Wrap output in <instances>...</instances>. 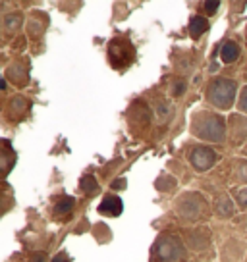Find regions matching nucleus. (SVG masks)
Wrapping results in <instances>:
<instances>
[{"label":"nucleus","instance_id":"obj_5","mask_svg":"<svg viewBox=\"0 0 247 262\" xmlns=\"http://www.w3.org/2000/svg\"><path fill=\"white\" fill-rule=\"evenodd\" d=\"M220 160V155L211 147H193L190 152V164L197 172H209L214 164Z\"/></svg>","mask_w":247,"mask_h":262},{"label":"nucleus","instance_id":"obj_11","mask_svg":"<svg viewBox=\"0 0 247 262\" xmlns=\"http://www.w3.org/2000/svg\"><path fill=\"white\" fill-rule=\"evenodd\" d=\"M238 180L247 183V160H238Z\"/></svg>","mask_w":247,"mask_h":262},{"label":"nucleus","instance_id":"obj_1","mask_svg":"<svg viewBox=\"0 0 247 262\" xmlns=\"http://www.w3.org/2000/svg\"><path fill=\"white\" fill-rule=\"evenodd\" d=\"M191 133L203 141L211 143H222L226 139V123L224 118L214 112H199L193 116Z\"/></svg>","mask_w":247,"mask_h":262},{"label":"nucleus","instance_id":"obj_15","mask_svg":"<svg viewBox=\"0 0 247 262\" xmlns=\"http://www.w3.org/2000/svg\"><path fill=\"white\" fill-rule=\"evenodd\" d=\"M52 262H70V260H68L64 254H58V256H54V260Z\"/></svg>","mask_w":247,"mask_h":262},{"label":"nucleus","instance_id":"obj_4","mask_svg":"<svg viewBox=\"0 0 247 262\" xmlns=\"http://www.w3.org/2000/svg\"><path fill=\"white\" fill-rule=\"evenodd\" d=\"M207 201L199 193H186L176 201V214L186 222H197L207 214Z\"/></svg>","mask_w":247,"mask_h":262},{"label":"nucleus","instance_id":"obj_16","mask_svg":"<svg viewBox=\"0 0 247 262\" xmlns=\"http://www.w3.org/2000/svg\"><path fill=\"white\" fill-rule=\"evenodd\" d=\"M245 39H247V31H245Z\"/></svg>","mask_w":247,"mask_h":262},{"label":"nucleus","instance_id":"obj_7","mask_svg":"<svg viewBox=\"0 0 247 262\" xmlns=\"http://www.w3.org/2000/svg\"><path fill=\"white\" fill-rule=\"evenodd\" d=\"M214 212L220 218H230L234 216L236 208H234V203L228 195H218L216 196V203H214Z\"/></svg>","mask_w":247,"mask_h":262},{"label":"nucleus","instance_id":"obj_2","mask_svg":"<svg viewBox=\"0 0 247 262\" xmlns=\"http://www.w3.org/2000/svg\"><path fill=\"white\" fill-rule=\"evenodd\" d=\"M153 260L155 262H183L186 260V245L174 233H160L153 245Z\"/></svg>","mask_w":247,"mask_h":262},{"label":"nucleus","instance_id":"obj_14","mask_svg":"<svg viewBox=\"0 0 247 262\" xmlns=\"http://www.w3.org/2000/svg\"><path fill=\"white\" fill-rule=\"evenodd\" d=\"M218 6H220L218 2H205V4H203V8H207V14H214V12L218 10Z\"/></svg>","mask_w":247,"mask_h":262},{"label":"nucleus","instance_id":"obj_13","mask_svg":"<svg viewBox=\"0 0 247 262\" xmlns=\"http://www.w3.org/2000/svg\"><path fill=\"white\" fill-rule=\"evenodd\" d=\"M19 24H22V17H19V16H6V25H8L10 31L17 29V27H19Z\"/></svg>","mask_w":247,"mask_h":262},{"label":"nucleus","instance_id":"obj_9","mask_svg":"<svg viewBox=\"0 0 247 262\" xmlns=\"http://www.w3.org/2000/svg\"><path fill=\"white\" fill-rule=\"evenodd\" d=\"M207 29H209V21H207L205 17L201 16H195L193 19H191L190 24V33L193 39H197V37H201V33H205Z\"/></svg>","mask_w":247,"mask_h":262},{"label":"nucleus","instance_id":"obj_10","mask_svg":"<svg viewBox=\"0 0 247 262\" xmlns=\"http://www.w3.org/2000/svg\"><path fill=\"white\" fill-rule=\"evenodd\" d=\"M236 201H238L239 208H243V210H245L247 208V187L238 189V191H236Z\"/></svg>","mask_w":247,"mask_h":262},{"label":"nucleus","instance_id":"obj_6","mask_svg":"<svg viewBox=\"0 0 247 262\" xmlns=\"http://www.w3.org/2000/svg\"><path fill=\"white\" fill-rule=\"evenodd\" d=\"M123 210V203L118 195H108L102 199V203L99 205V212L105 216H120V212Z\"/></svg>","mask_w":247,"mask_h":262},{"label":"nucleus","instance_id":"obj_3","mask_svg":"<svg viewBox=\"0 0 247 262\" xmlns=\"http://www.w3.org/2000/svg\"><path fill=\"white\" fill-rule=\"evenodd\" d=\"M236 93H238V85L232 79L226 77H218L214 79L209 89H207V100L218 110H228L232 108L234 100H236Z\"/></svg>","mask_w":247,"mask_h":262},{"label":"nucleus","instance_id":"obj_8","mask_svg":"<svg viewBox=\"0 0 247 262\" xmlns=\"http://www.w3.org/2000/svg\"><path fill=\"white\" fill-rule=\"evenodd\" d=\"M220 56H222L224 64H232L239 58V47L234 41H228L222 45V50H220Z\"/></svg>","mask_w":247,"mask_h":262},{"label":"nucleus","instance_id":"obj_12","mask_svg":"<svg viewBox=\"0 0 247 262\" xmlns=\"http://www.w3.org/2000/svg\"><path fill=\"white\" fill-rule=\"evenodd\" d=\"M238 108H239V112L247 114V87H243V89H241V93H239Z\"/></svg>","mask_w":247,"mask_h":262}]
</instances>
